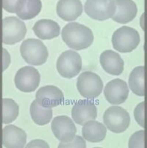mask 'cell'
<instances>
[{"mask_svg": "<svg viewBox=\"0 0 147 148\" xmlns=\"http://www.w3.org/2000/svg\"><path fill=\"white\" fill-rule=\"evenodd\" d=\"M57 148H86V142L83 137L76 136L71 142H60Z\"/></svg>", "mask_w": 147, "mask_h": 148, "instance_id": "cell-26", "label": "cell"}, {"mask_svg": "<svg viewBox=\"0 0 147 148\" xmlns=\"http://www.w3.org/2000/svg\"><path fill=\"white\" fill-rule=\"evenodd\" d=\"M20 53L24 61L32 66H41L47 61L48 49L39 39L28 38L20 46Z\"/></svg>", "mask_w": 147, "mask_h": 148, "instance_id": "cell-2", "label": "cell"}, {"mask_svg": "<svg viewBox=\"0 0 147 148\" xmlns=\"http://www.w3.org/2000/svg\"><path fill=\"white\" fill-rule=\"evenodd\" d=\"M103 81L100 77L93 72L87 71L79 75L77 88L79 95L88 99L97 98L103 91Z\"/></svg>", "mask_w": 147, "mask_h": 148, "instance_id": "cell-5", "label": "cell"}, {"mask_svg": "<svg viewBox=\"0 0 147 148\" xmlns=\"http://www.w3.org/2000/svg\"><path fill=\"white\" fill-rule=\"evenodd\" d=\"M83 137L85 141L98 143L102 142L107 135V127L105 125L96 120L88 121L83 125Z\"/></svg>", "mask_w": 147, "mask_h": 148, "instance_id": "cell-19", "label": "cell"}, {"mask_svg": "<svg viewBox=\"0 0 147 148\" xmlns=\"http://www.w3.org/2000/svg\"><path fill=\"white\" fill-rule=\"evenodd\" d=\"M24 148H50L49 144L42 139L32 140Z\"/></svg>", "mask_w": 147, "mask_h": 148, "instance_id": "cell-28", "label": "cell"}, {"mask_svg": "<svg viewBox=\"0 0 147 148\" xmlns=\"http://www.w3.org/2000/svg\"><path fill=\"white\" fill-rule=\"evenodd\" d=\"M31 118L38 125H46L51 122L53 116L52 108H46L40 106L35 99L32 101L29 108Z\"/></svg>", "mask_w": 147, "mask_h": 148, "instance_id": "cell-21", "label": "cell"}, {"mask_svg": "<svg viewBox=\"0 0 147 148\" xmlns=\"http://www.w3.org/2000/svg\"><path fill=\"white\" fill-rule=\"evenodd\" d=\"M40 83V73L32 66H26L19 69L15 75V86L21 92H33L38 88Z\"/></svg>", "mask_w": 147, "mask_h": 148, "instance_id": "cell-8", "label": "cell"}, {"mask_svg": "<svg viewBox=\"0 0 147 148\" xmlns=\"http://www.w3.org/2000/svg\"><path fill=\"white\" fill-rule=\"evenodd\" d=\"M11 63V58L10 53L8 52L5 48H2V71H5L9 67Z\"/></svg>", "mask_w": 147, "mask_h": 148, "instance_id": "cell-29", "label": "cell"}, {"mask_svg": "<svg viewBox=\"0 0 147 148\" xmlns=\"http://www.w3.org/2000/svg\"><path fill=\"white\" fill-rule=\"evenodd\" d=\"M35 35L41 40H51L58 37L60 34V27L52 19H40L35 23L32 27Z\"/></svg>", "mask_w": 147, "mask_h": 148, "instance_id": "cell-18", "label": "cell"}, {"mask_svg": "<svg viewBox=\"0 0 147 148\" xmlns=\"http://www.w3.org/2000/svg\"><path fill=\"white\" fill-rule=\"evenodd\" d=\"M62 39L73 50H83L90 47L94 40V33L89 27L77 22H70L64 26Z\"/></svg>", "mask_w": 147, "mask_h": 148, "instance_id": "cell-1", "label": "cell"}, {"mask_svg": "<svg viewBox=\"0 0 147 148\" xmlns=\"http://www.w3.org/2000/svg\"><path fill=\"white\" fill-rule=\"evenodd\" d=\"M103 122L110 131L114 134H121L129 127L130 116L124 108L110 106L104 113Z\"/></svg>", "mask_w": 147, "mask_h": 148, "instance_id": "cell-4", "label": "cell"}, {"mask_svg": "<svg viewBox=\"0 0 147 148\" xmlns=\"http://www.w3.org/2000/svg\"><path fill=\"white\" fill-rule=\"evenodd\" d=\"M27 136L23 129L14 125H8L3 128L2 144L5 148H24Z\"/></svg>", "mask_w": 147, "mask_h": 148, "instance_id": "cell-14", "label": "cell"}, {"mask_svg": "<svg viewBox=\"0 0 147 148\" xmlns=\"http://www.w3.org/2000/svg\"><path fill=\"white\" fill-rule=\"evenodd\" d=\"M84 8L90 18L102 21L113 16L116 6L115 0H86Z\"/></svg>", "mask_w": 147, "mask_h": 148, "instance_id": "cell-9", "label": "cell"}, {"mask_svg": "<svg viewBox=\"0 0 147 148\" xmlns=\"http://www.w3.org/2000/svg\"><path fill=\"white\" fill-rule=\"evenodd\" d=\"M128 147L129 148H145V131L141 130L135 132L129 138Z\"/></svg>", "mask_w": 147, "mask_h": 148, "instance_id": "cell-24", "label": "cell"}, {"mask_svg": "<svg viewBox=\"0 0 147 148\" xmlns=\"http://www.w3.org/2000/svg\"><path fill=\"white\" fill-rule=\"evenodd\" d=\"M111 41L115 50L121 53H129L138 47L141 36L134 28L123 26L113 33Z\"/></svg>", "mask_w": 147, "mask_h": 148, "instance_id": "cell-3", "label": "cell"}, {"mask_svg": "<svg viewBox=\"0 0 147 148\" xmlns=\"http://www.w3.org/2000/svg\"><path fill=\"white\" fill-rule=\"evenodd\" d=\"M27 32V27L22 20L16 16H7L2 20V39L3 44L14 45L22 41Z\"/></svg>", "mask_w": 147, "mask_h": 148, "instance_id": "cell-7", "label": "cell"}, {"mask_svg": "<svg viewBox=\"0 0 147 148\" xmlns=\"http://www.w3.org/2000/svg\"><path fill=\"white\" fill-rule=\"evenodd\" d=\"M129 87L137 96L145 95V67L139 66L133 69L129 75Z\"/></svg>", "mask_w": 147, "mask_h": 148, "instance_id": "cell-20", "label": "cell"}, {"mask_svg": "<svg viewBox=\"0 0 147 148\" xmlns=\"http://www.w3.org/2000/svg\"><path fill=\"white\" fill-rule=\"evenodd\" d=\"M99 62L102 68L107 74L120 75L124 72V62L118 53L113 50H105L100 55Z\"/></svg>", "mask_w": 147, "mask_h": 148, "instance_id": "cell-15", "label": "cell"}, {"mask_svg": "<svg viewBox=\"0 0 147 148\" xmlns=\"http://www.w3.org/2000/svg\"><path fill=\"white\" fill-rule=\"evenodd\" d=\"M54 136L60 142H68L76 136L77 127L74 121L67 116H57L51 123Z\"/></svg>", "mask_w": 147, "mask_h": 148, "instance_id": "cell-10", "label": "cell"}, {"mask_svg": "<svg viewBox=\"0 0 147 148\" xmlns=\"http://www.w3.org/2000/svg\"><path fill=\"white\" fill-rule=\"evenodd\" d=\"M94 148H102V147H94Z\"/></svg>", "mask_w": 147, "mask_h": 148, "instance_id": "cell-30", "label": "cell"}, {"mask_svg": "<svg viewBox=\"0 0 147 148\" xmlns=\"http://www.w3.org/2000/svg\"><path fill=\"white\" fill-rule=\"evenodd\" d=\"M83 7L80 0H59L56 6L57 14L66 21H74L83 13Z\"/></svg>", "mask_w": 147, "mask_h": 148, "instance_id": "cell-16", "label": "cell"}, {"mask_svg": "<svg viewBox=\"0 0 147 148\" xmlns=\"http://www.w3.org/2000/svg\"><path fill=\"white\" fill-rule=\"evenodd\" d=\"M41 9L42 2L40 0H25L21 10L16 15L21 20H30L36 18Z\"/></svg>", "mask_w": 147, "mask_h": 148, "instance_id": "cell-23", "label": "cell"}, {"mask_svg": "<svg viewBox=\"0 0 147 148\" xmlns=\"http://www.w3.org/2000/svg\"><path fill=\"white\" fill-rule=\"evenodd\" d=\"M129 89L126 82L116 78L110 80L104 88V95L110 104L118 106L122 104L127 99Z\"/></svg>", "mask_w": 147, "mask_h": 148, "instance_id": "cell-11", "label": "cell"}, {"mask_svg": "<svg viewBox=\"0 0 147 148\" xmlns=\"http://www.w3.org/2000/svg\"><path fill=\"white\" fill-rule=\"evenodd\" d=\"M25 0H2V7L5 11L17 13L22 8Z\"/></svg>", "mask_w": 147, "mask_h": 148, "instance_id": "cell-25", "label": "cell"}, {"mask_svg": "<svg viewBox=\"0 0 147 148\" xmlns=\"http://www.w3.org/2000/svg\"><path fill=\"white\" fill-rule=\"evenodd\" d=\"M115 14L112 19L119 24H126L133 21L137 16V7L133 0H115Z\"/></svg>", "mask_w": 147, "mask_h": 148, "instance_id": "cell-17", "label": "cell"}, {"mask_svg": "<svg viewBox=\"0 0 147 148\" xmlns=\"http://www.w3.org/2000/svg\"><path fill=\"white\" fill-rule=\"evenodd\" d=\"M36 100L42 107L52 108L63 103L64 95L61 90L55 86H45L40 87L37 91Z\"/></svg>", "mask_w": 147, "mask_h": 148, "instance_id": "cell-13", "label": "cell"}, {"mask_svg": "<svg viewBox=\"0 0 147 148\" xmlns=\"http://www.w3.org/2000/svg\"><path fill=\"white\" fill-rule=\"evenodd\" d=\"M82 58L76 51H65L57 60V71L64 78L71 79L77 76L82 70Z\"/></svg>", "mask_w": 147, "mask_h": 148, "instance_id": "cell-6", "label": "cell"}, {"mask_svg": "<svg viewBox=\"0 0 147 148\" xmlns=\"http://www.w3.org/2000/svg\"><path fill=\"white\" fill-rule=\"evenodd\" d=\"M19 114V107L16 101L10 98L2 99V121L8 125L14 122Z\"/></svg>", "mask_w": 147, "mask_h": 148, "instance_id": "cell-22", "label": "cell"}, {"mask_svg": "<svg viewBox=\"0 0 147 148\" xmlns=\"http://www.w3.org/2000/svg\"><path fill=\"white\" fill-rule=\"evenodd\" d=\"M134 117L137 123L141 127H144L145 125V103L141 102L135 108Z\"/></svg>", "mask_w": 147, "mask_h": 148, "instance_id": "cell-27", "label": "cell"}, {"mask_svg": "<svg viewBox=\"0 0 147 148\" xmlns=\"http://www.w3.org/2000/svg\"><path fill=\"white\" fill-rule=\"evenodd\" d=\"M97 115V107L94 102L89 99H80L77 101L71 109L73 120L79 125H83L88 121L95 120Z\"/></svg>", "mask_w": 147, "mask_h": 148, "instance_id": "cell-12", "label": "cell"}]
</instances>
